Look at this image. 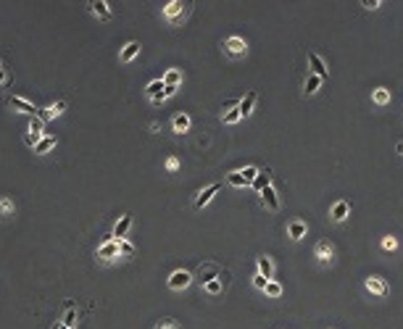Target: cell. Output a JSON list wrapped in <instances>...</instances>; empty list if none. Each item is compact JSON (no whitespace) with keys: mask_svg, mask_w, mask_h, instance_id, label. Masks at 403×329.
<instances>
[{"mask_svg":"<svg viewBox=\"0 0 403 329\" xmlns=\"http://www.w3.org/2000/svg\"><path fill=\"white\" fill-rule=\"evenodd\" d=\"M95 258H98V261H103V263L114 261V258H122V255H119V240H114V237H108V240H106V242L98 248Z\"/></svg>","mask_w":403,"mask_h":329,"instance_id":"obj_1","label":"cell"},{"mask_svg":"<svg viewBox=\"0 0 403 329\" xmlns=\"http://www.w3.org/2000/svg\"><path fill=\"white\" fill-rule=\"evenodd\" d=\"M222 48H224L227 56H232V58H243L245 53H248V45H245L243 37H227L222 42Z\"/></svg>","mask_w":403,"mask_h":329,"instance_id":"obj_2","label":"cell"},{"mask_svg":"<svg viewBox=\"0 0 403 329\" xmlns=\"http://www.w3.org/2000/svg\"><path fill=\"white\" fill-rule=\"evenodd\" d=\"M364 287L369 290L372 295H380V298H385V295L390 292V285H388V282H385L382 277H366V279H364Z\"/></svg>","mask_w":403,"mask_h":329,"instance_id":"obj_3","label":"cell"},{"mask_svg":"<svg viewBox=\"0 0 403 329\" xmlns=\"http://www.w3.org/2000/svg\"><path fill=\"white\" fill-rule=\"evenodd\" d=\"M145 93H148V98H150V103H163L166 100V85H163V79H155V82H150L148 87H145Z\"/></svg>","mask_w":403,"mask_h":329,"instance_id":"obj_4","label":"cell"},{"mask_svg":"<svg viewBox=\"0 0 403 329\" xmlns=\"http://www.w3.org/2000/svg\"><path fill=\"white\" fill-rule=\"evenodd\" d=\"M222 277V269L216 266V263H200L198 266V279L203 282V285H208L211 279H219Z\"/></svg>","mask_w":403,"mask_h":329,"instance_id":"obj_5","label":"cell"},{"mask_svg":"<svg viewBox=\"0 0 403 329\" xmlns=\"http://www.w3.org/2000/svg\"><path fill=\"white\" fill-rule=\"evenodd\" d=\"M351 203L348 200H337V203L332 206V211H329V216H332V221H337V224H343L348 216H351Z\"/></svg>","mask_w":403,"mask_h":329,"instance_id":"obj_6","label":"cell"},{"mask_svg":"<svg viewBox=\"0 0 403 329\" xmlns=\"http://www.w3.org/2000/svg\"><path fill=\"white\" fill-rule=\"evenodd\" d=\"M190 282H192V274L185 271V269H179V271H174L171 277H169V287L171 290H185Z\"/></svg>","mask_w":403,"mask_h":329,"instance_id":"obj_7","label":"cell"},{"mask_svg":"<svg viewBox=\"0 0 403 329\" xmlns=\"http://www.w3.org/2000/svg\"><path fill=\"white\" fill-rule=\"evenodd\" d=\"M314 255L319 258V263H332V258H335V248H332V245H329L327 240H322V242H316Z\"/></svg>","mask_w":403,"mask_h":329,"instance_id":"obj_8","label":"cell"},{"mask_svg":"<svg viewBox=\"0 0 403 329\" xmlns=\"http://www.w3.org/2000/svg\"><path fill=\"white\" fill-rule=\"evenodd\" d=\"M219 190H222V185H219V182H214V185H208L206 190H200V193H198V198H195V208H203V206H208V203H211V198L219 193Z\"/></svg>","mask_w":403,"mask_h":329,"instance_id":"obj_9","label":"cell"},{"mask_svg":"<svg viewBox=\"0 0 403 329\" xmlns=\"http://www.w3.org/2000/svg\"><path fill=\"white\" fill-rule=\"evenodd\" d=\"M306 232H308V224H306V221H300V219H295V221H290V224H287V237H290L292 242L303 240Z\"/></svg>","mask_w":403,"mask_h":329,"instance_id":"obj_10","label":"cell"},{"mask_svg":"<svg viewBox=\"0 0 403 329\" xmlns=\"http://www.w3.org/2000/svg\"><path fill=\"white\" fill-rule=\"evenodd\" d=\"M308 63H311V74H316V77H322V79L329 77L327 63L322 61V56H319V53H308Z\"/></svg>","mask_w":403,"mask_h":329,"instance_id":"obj_11","label":"cell"},{"mask_svg":"<svg viewBox=\"0 0 403 329\" xmlns=\"http://www.w3.org/2000/svg\"><path fill=\"white\" fill-rule=\"evenodd\" d=\"M256 103H259V93H256V90H251V93L240 100V106H237L240 116H251V113H253V108H256Z\"/></svg>","mask_w":403,"mask_h":329,"instance_id":"obj_12","label":"cell"},{"mask_svg":"<svg viewBox=\"0 0 403 329\" xmlns=\"http://www.w3.org/2000/svg\"><path fill=\"white\" fill-rule=\"evenodd\" d=\"M261 200H264V206H267L269 211H279V198H277V190H274L271 185L261 190Z\"/></svg>","mask_w":403,"mask_h":329,"instance_id":"obj_13","label":"cell"},{"mask_svg":"<svg viewBox=\"0 0 403 329\" xmlns=\"http://www.w3.org/2000/svg\"><path fill=\"white\" fill-rule=\"evenodd\" d=\"M132 229V216L130 214H124L122 219H119V221H116V226H114V240H124V237H127V232H130Z\"/></svg>","mask_w":403,"mask_h":329,"instance_id":"obj_14","label":"cell"},{"mask_svg":"<svg viewBox=\"0 0 403 329\" xmlns=\"http://www.w3.org/2000/svg\"><path fill=\"white\" fill-rule=\"evenodd\" d=\"M90 11H93L100 21H108V19H111V8H108L106 0H93V3H90Z\"/></svg>","mask_w":403,"mask_h":329,"instance_id":"obj_15","label":"cell"},{"mask_svg":"<svg viewBox=\"0 0 403 329\" xmlns=\"http://www.w3.org/2000/svg\"><path fill=\"white\" fill-rule=\"evenodd\" d=\"M182 13H185V3H179V0H171V3H166V8H163V16H166L169 21H177Z\"/></svg>","mask_w":403,"mask_h":329,"instance_id":"obj_16","label":"cell"},{"mask_svg":"<svg viewBox=\"0 0 403 329\" xmlns=\"http://www.w3.org/2000/svg\"><path fill=\"white\" fill-rule=\"evenodd\" d=\"M11 108H16V111H21V113H32V116H37V108H34L29 100H24V98H11Z\"/></svg>","mask_w":403,"mask_h":329,"instance_id":"obj_17","label":"cell"},{"mask_svg":"<svg viewBox=\"0 0 403 329\" xmlns=\"http://www.w3.org/2000/svg\"><path fill=\"white\" fill-rule=\"evenodd\" d=\"M259 274H261V277H267V279H271V274H274V263H271L269 255H259Z\"/></svg>","mask_w":403,"mask_h":329,"instance_id":"obj_18","label":"cell"},{"mask_svg":"<svg viewBox=\"0 0 403 329\" xmlns=\"http://www.w3.org/2000/svg\"><path fill=\"white\" fill-rule=\"evenodd\" d=\"M137 53H140V42H134V40H132V42H127V45H124V50H122V56H119V58H122L124 63H130V61L137 56Z\"/></svg>","mask_w":403,"mask_h":329,"instance_id":"obj_19","label":"cell"},{"mask_svg":"<svg viewBox=\"0 0 403 329\" xmlns=\"http://www.w3.org/2000/svg\"><path fill=\"white\" fill-rule=\"evenodd\" d=\"M63 108H66V103H63V100H58V103L48 106V108H45V113H42V121H50V118L61 116V113H63Z\"/></svg>","mask_w":403,"mask_h":329,"instance_id":"obj_20","label":"cell"},{"mask_svg":"<svg viewBox=\"0 0 403 329\" xmlns=\"http://www.w3.org/2000/svg\"><path fill=\"white\" fill-rule=\"evenodd\" d=\"M322 82H324L322 77H316V74H308V77H306V85H303V93H306V95H314L316 90L322 87Z\"/></svg>","mask_w":403,"mask_h":329,"instance_id":"obj_21","label":"cell"},{"mask_svg":"<svg viewBox=\"0 0 403 329\" xmlns=\"http://www.w3.org/2000/svg\"><path fill=\"white\" fill-rule=\"evenodd\" d=\"M171 126H174V132H187L190 129V116L187 113H177L171 118Z\"/></svg>","mask_w":403,"mask_h":329,"instance_id":"obj_22","label":"cell"},{"mask_svg":"<svg viewBox=\"0 0 403 329\" xmlns=\"http://www.w3.org/2000/svg\"><path fill=\"white\" fill-rule=\"evenodd\" d=\"M269 185H271V174H269V169H267V171H259V177L253 179V185H251V187L261 193V190H264V187H269Z\"/></svg>","mask_w":403,"mask_h":329,"instance_id":"obj_23","label":"cell"},{"mask_svg":"<svg viewBox=\"0 0 403 329\" xmlns=\"http://www.w3.org/2000/svg\"><path fill=\"white\" fill-rule=\"evenodd\" d=\"M53 148H56V137H42V140L37 142V145H34V153H37V155H42V153H48V150H53Z\"/></svg>","mask_w":403,"mask_h":329,"instance_id":"obj_24","label":"cell"},{"mask_svg":"<svg viewBox=\"0 0 403 329\" xmlns=\"http://www.w3.org/2000/svg\"><path fill=\"white\" fill-rule=\"evenodd\" d=\"M224 285H227V274H222L219 279H211V282H208V285H206V292H208V295H219Z\"/></svg>","mask_w":403,"mask_h":329,"instance_id":"obj_25","label":"cell"},{"mask_svg":"<svg viewBox=\"0 0 403 329\" xmlns=\"http://www.w3.org/2000/svg\"><path fill=\"white\" fill-rule=\"evenodd\" d=\"M179 82H182V71L179 69H169L166 74H163V85L166 87H177Z\"/></svg>","mask_w":403,"mask_h":329,"instance_id":"obj_26","label":"cell"},{"mask_svg":"<svg viewBox=\"0 0 403 329\" xmlns=\"http://www.w3.org/2000/svg\"><path fill=\"white\" fill-rule=\"evenodd\" d=\"M372 100H374V103H377V106H385V103H390V90H388V87H377V90H374V93H372Z\"/></svg>","mask_w":403,"mask_h":329,"instance_id":"obj_27","label":"cell"},{"mask_svg":"<svg viewBox=\"0 0 403 329\" xmlns=\"http://www.w3.org/2000/svg\"><path fill=\"white\" fill-rule=\"evenodd\" d=\"M42 132H45V121H42V116H32V121H29V134L42 137Z\"/></svg>","mask_w":403,"mask_h":329,"instance_id":"obj_28","label":"cell"},{"mask_svg":"<svg viewBox=\"0 0 403 329\" xmlns=\"http://www.w3.org/2000/svg\"><path fill=\"white\" fill-rule=\"evenodd\" d=\"M227 182H230L232 187H251L248 182H245L243 171H232V174H227Z\"/></svg>","mask_w":403,"mask_h":329,"instance_id":"obj_29","label":"cell"},{"mask_svg":"<svg viewBox=\"0 0 403 329\" xmlns=\"http://www.w3.org/2000/svg\"><path fill=\"white\" fill-rule=\"evenodd\" d=\"M264 292H267L269 298H279L282 295V285H279V282H274V279H269L267 282V290H264Z\"/></svg>","mask_w":403,"mask_h":329,"instance_id":"obj_30","label":"cell"},{"mask_svg":"<svg viewBox=\"0 0 403 329\" xmlns=\"http://www.w3.org/2000/svg\"><path fill=\"white\" fill-rule=\"evenodd\" d=\"M74 322H77V308H66V314H63L61 324L66 327V329H71V327H74Z\"/></svg>","mask_w":403,"mask_h":329,"instance_id":"obj_31","label":"cell"},{"mask_svg":"<svg viewBox=\"0 0 403 329\" xmlns=\"http://www.w3.org/2000/svg\"><path fill=\"white\" fill-rule=\"evenodd\" d=\"M119 255H122V258H130V255H134V245L127 242V240H119Z\"/></svg>","mask_w":403,"mask_h":329,"instance_id":"obj_32","label":"cell"},{"mask_svg":"<svg viewBox=\"0 0 403 329\" xmlns=\"http://www.w3.org/2000/svg\"><path fill=\"white\" fill-rule=\"evenodd\" d=\"M13 200L11 198H0V216H11L13 214Z\"/></svg>","mask_w":403,"mask_h":329,"instance_id":"obj_33","label":"cell"},{"mask_svg":"<svg viewBox=\"0 0 403 329\" xmlns=\"http://www.w3.org/2000/svg\"><path fill=\"white\" fill-rule=\"evenodd\" d=\"M240 111H237V108H232V111H227L224 113V124H237V121H240Z\"/></svg>","mask_w":403,"mask_h":329,"instance_id":"obj_34","label":"cell"},{"mask_svg":"<svg viewBox=\"0 0 403 329\" xmlns=\"http://www.w3.org/2000/svg\"><path fill=\"white\" fill-rule=\"evenodd\" d=\"M382 248H385V250H398V240H396L393 234L382 237Z\"/></svg>","mask_w":403,"mask_h":329,"instance_id":"obj_35","label":"cell"},{"mask_svg":"<svg viewBox=\"0 0 403 329\" xmlns=\"http://www.w3.org/2000/svg\"><path fill=\"white\" fill-rule=\"evenodd\" d=\"M155 329H182V327L174 322V319H161V322L155 324Z\"/></svg>","mask_w":403,"mask_h":329,"instance_id":"obj_36","label":"cell"},{"mask_svg":"<svg viewBox=\"0 0 403 329\" xmlns=\"http://www.w3.org/2000/svg\"><path fill=\"white\" fill-rule=\"evenodd\" d=\"M8 82H11V71H8V69L3 66V69H0V87H5Z\"/></svg>","mask_w":403,"mask_h":329,"instance_id":"obj_37","label":"cell"},{"mask_svg":"<svg viewBox=\"0 0 403 329\" xmlns=\"http://www.w3.org/2000/svg\"><path fill=\"white\" fill-rule=\"evenodd\" d=\"M267 282H269V279L261 277V274H256V277H253V285L259 287V290H267Z\"/></svg>","mask_w":403,"mask_h":329,"instance_id":"obj_38","label":"cell"},{"mask_svg":"<svg viewBox=\"0 0 403 329\" xmlns=\"http://www.w3.org/2000/svg\"><path fill=\"white\" fill-rule=\"evenodd\" d=\"M364 8H369V11H374V8H380V0H361Z\"/></svg>","mask_w":403,"mask_h":329,"instance_id":"obj_39","label":"cell"},{"mask_svg":"<svg viewBox=\"0 0 403 329\" xmlns=\"http://www.w3.org/2000/svg\"><path fill=\"white\" fill-rule=\"evenodd\" d=\"M166 169H169V171H177V169H179V161H177V158H169V161H166Z\"/></svg>","mask_w":403,"mask_h":329,"instance_id":"obj_40","label":"cell"},{"mask_svg":"<svg viewBox=\"0 0 403 329\" xmlns=\"http://www.w3.org/2000/svg\"><path fill=\"white\" fill-rule=\"evenodd\" d=\"M396 150H398V153H401V155H403V140H401V142H398V145H396Z\"/></svg>","mask_w":403,"mask_h":329,"instance_id":"obj_41","label":"cell"},{"mask_svg":"<svg viewBox=\"0 0 403 329\" xmlns=\"http://www.w3.org/2000/svg\"><path fill=\"white\" fill-rule=\"evenodd\" d=\"M53 329H66V327H63L61 322H56V324H53Z\"/></svg>","mask_w":403,"mask_h":329,"instance_id":"obj_42","label":"cell"},{"mask_svg":"<svg viewBox=\"0 0 403 329\" xmlns=\"http://www.w3.org/2000/svg\"><path fill=\"white\" fill-rule=\"evenodd\" d=\"M0 69H3V58H0Z\"/></svg>","mask_w":403,"mask_h":329,"instance_id":"obj_43","label":"cell"},{"mask_svg":"<svg viewBox=\"0 0 403 329\" xmlns=\"http://www.w3.org/2000/svg\"><path fill=\"white\" fill-rule=\"evenodd\" d=\"M71 329H74V327H71Z\"/></svg>","mask_w":403,"mask_h":329,"instance_id":"obj_44","label":"cell"}]
</instances>
